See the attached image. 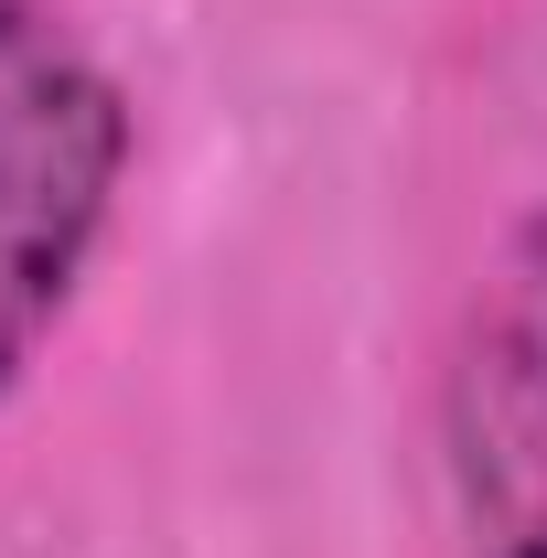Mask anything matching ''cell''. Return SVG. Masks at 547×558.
<instances>
[{
    "label": "cell",
    "mask_w": 547,
    "mask_h": 558,
    "mask_svg": "<svg viewBox=\"0 0 547 558\" xmlns=\"http://www.w3.org/2000/svg\"><path fill=\"white\" fill-rule=\"evenodd\" d=\"M130 172V97L54 0H0V398L54 344Z\"/></svg>",
    "instance_id": "6da1fadb"
},
{
    "label": "cell",
    "mask_w": 547,
    "mask_h": 558,
    "mask_svg": "<svg viewBox=\"0 0 547 558\" xmlns=\"http://www.w3.org/2000/svg\"><path fill=\"white\" fill-rule=\"evenodd\" d=\"M440 473L462 558H547V205L473 279L440 376Z\"/></svg>",
    "instance_id": "7a4b0ae2"
}]
</instances>
